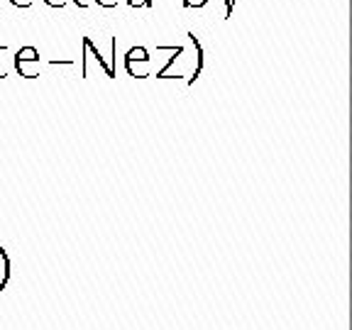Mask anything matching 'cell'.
<instances>
[{
  "instance_id": "cell-1",
  "label": "cell",
  "mask_w": 352,
  "mask_h": 330,
  "mask_svg": "<svg viewBox=\"0 0 352 330\" xmlns=\"http://www.w3.org/2000/svg\"><path fill=\"white\" fill-rule=\"evenodd\" d=\"M188 47H169L171 56L166 61V66L157 74V78H186L188 83H193L198 78V74L204 72L206 56H204V47L198 42L196 32H188Z\"/></svg>"
},
{
  "instance_id": "cell-2",
  "label": "cell",
  "mask_w": 352,
  "mask_h": 330,
  "mask_svg": "<svg viewBox=\"0 0 352 330\" xmlns=\"http://www.w3.org/2000/svg\"><path fill=\"white\" fill-rule=\"evenodd\" d=\"M83 59H81V76L88 78L94 74V69H98V74H103L105 78H116V66H118V39L110 37V56H103L100 50L94 44L91 37H83Z\"/></svg>"
},
{
  "instance_id": "cell-3",
  "label": "cell",
  "mask_w": 352,
  "mask_h": 330,
  "mask_svg": "<svg viewBox=\"0 0 352 330\" xmlns=\"http://www.w3.org/2000/svg\"><path fill=\"white\" fill-rule=\"evenodd\" d=\"M12 69L20 74L22 78H37L39 76V69H42V59H39V52L37 47L28 44V47H22L12 54Z\"/></svg>"
},
{
  "instance_id": "cell-4",
  "label": "cell",
  "mask_w": 352,
  "mask_h": 330,
  "mask_svg": "<svg viewBox=\"0 0 352 330\" xmlns=\"http://www.w3.org/2000/svg\"><path fill=\"white\" fill-rule=\"evenodd\" d=\"M125 72L132 78H147L149 76V52L144 47H132L125 56H122Z\"/></svg>"
},
{
  "instance_id": "cell-5",
  "label": "cell",
  "mask_w": 352,
  "mask_h": 330,
  "mask_svg": "<svg viewBox=\"0 0 352 330\" xmlns=\"http://www.w3.org/2000/svg\"><path fill=\"white\" fill-rule=\"evenodd\" d=\"M12 276V264H10V257H8L6 248L0 245V294L6 292L8 281H10Z\"/></svg>"
},
{
  "instance_id": "cell-6",
  "label": "cell",
  "mask_w": 352,
  "mask_h": 330,
  "mask_svg": "<svg viewBox=\"0 0 352 330\" xmlns=\"http://www.w3.org/2000/svg\"><path fill=\"white\" fill-rule=\"evenodd\" d=\"M10 69H12V54L6 44H0V78H8Z\"/></svg>"
},
{
  "instance_id": "cell-7",
  "label": "cell",
  "mask_w": 352,
  "mask_h": 330,
  "mask_svg": "<svg viewBox=\"0 0 352 330\" xmlns=\"http://www.w3.org/2000/svg\"><path fill=\"white\" fill-rule=\"evenodd\" d=\"M208 6V0H184V8L186 10H201V8Z\"/></svg>"
},
{
  "instance_id": "cell-8",
  "label": "cell",
  "mask_w": 352,
  "mask_h": 330,
  "mask_svg": "<svg viewBox=\"0 0 352 330\" xmlns=\"http://www.w3.org/2000/svg\"><path fill=\"white\" fill-rule=\"evenodd\" d=\"M127 6L135 8V10H142V8H152V0H125Z\"/></svg>"
},
{
  "instance_id": "cell-9",
  "label": "cell",
  "mask_w": 352,
  "mask_h": 330,
  "mask_svg": "<svg viewBox=\"0 0 352 330\" xmlns=\"http://www.w3.org/2000/svg\"><path fill=\"white\" fill-rule=\"evenodd\" d=\"M69 3H72V0H44V6L54 8V10H61V8H66Z\"/></svg>"
},
{
  "instance_id": "cell-10",
  "label": "cell",
  "mask_w": 352,
  "mask_h": 330,
  "mask_svg": "<svg viewBox=\"0 0 352 330\" xmlns=\"http://www.w3.org/2000/svg\"><path fill=\"white\" fill-rule=\"evenodd\" d=\"M10 3H12L15 8H22V10H28V8H32L34 0H10Z\"/></svg>"
},
{
  "instance_id": "cell-11",
  "label": "cell",
  "mask_w": 352,
  "mask_h": 330,
  "mask_svg": "<svg viewBox=\"0 0 352 330\" xmlns=\"http://www.w3.org/2000/svg\"><path fill=\"white\" fill-rule=\"evenodd\" d=\"M235 12V0H226V20H230Z\"/></svg>"
},
{
  "instance_id": "cell-12",
  "label": "cell",
  "mask_w": 352,
  "mask_h": 330,
  "mask_svg": "<svg viewBox=\"0 0 352 330\" xmlns=\"http://www.w3.org/2000/svg\"><path fill=\"white\" fill-rule=\"evenodd\" d=\"M72 3H74L76 8H81V10H86V8L94 6V0H72Z\"/></svg>"
},
{
  "instance_id": "cell-13",
  "label": "cell",
  "mask_w": 352,
  "mask_h": 330,
  "mask_svg": "<svg viewBox=\"0 0 352 330\" xmlns=\"http://www.w3.org/2000/svg\"><path fill=\"white\" fill-rule=\"evenodd\" d=\"M94 3H98L100 8H116L118 0H94Z\"/></svg>"
}]
</instances>
